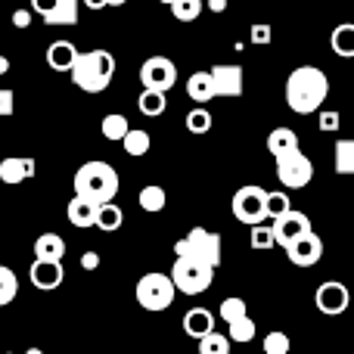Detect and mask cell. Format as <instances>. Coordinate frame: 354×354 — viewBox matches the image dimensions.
<instances>
[{
	"mask_svg": "<svg viewBox=\"0 0 354 354\" xmlns=\"http://www.w3.org/2000/svg\"><path fill=\"white\" fill-rule=\"evenodd\" d=\"M326 93H330V78L317 66H299L286 78V106L295 115H314V112H320Z\"/></svg>",
	"mask_w": 354,
	"mask_h": 354,
	"instance_id": "6da1fadb",
	"label": "cell"
},
{
	"mask_svg": "<svg viewBox=\"0 0 354 354\" xmlns=\"http://www.w3.org/2000/svg\"><path fill=\"white\" fill-rule=\"evenodd\" d=\"M75 196L87 199L93 205H109L118 193V171L109 162H84V165L75 171Z\"/></svg>",
	"mask_w": 354,
	"mask_h": 354,
	"instance_id": "7a4b0ae2",
	"label": "cell"
},
{
	"mask_svg": "<svg viewBox=\"0 0 354 354\" xmlns=\"http://www.w3.org/2000/svg\"><path fill=\"white\" fill-rule=\"evenodd\" d=\"M115 75V59L109 50H87L72 68V81L87 93H103Z\"/></svg>",
	"mask_w": 354,
	"mask_h": 354,
	"instance_id": "3957f363",
	"label": "cell"
},
{
	"mask_svg": "<svg viewBox=\"0 0 354 354\" xmlns=\"http://www.w3.org/2000/svg\"><path fill=\"white\" fill-rule=\"evenodd\" d=\"M174 255L193 258V261L208 264V268H218L221 264V236L214 230H205V227H193L187 236L174 243Z\"/></svg>",
	"mask_w": 354,
	"mask_h": 354,
	"instance_id": "277c9868",
	"label": "cell"
},
{
	"mask_svg": "<svg viewBox=\"0 0 354 354\" xmlns=\"http://www.w3.org/2000/svg\"><path fill=\"white\" fill-rule=\"evenodd\" d=\"M134 295H137V305L143 311H165V308L174 305V295H177V286L168 274H143L134 286Z\"/></svg>",
	"mask_w": 354,
	"mask_h": 354,
	"instance_id": "5b68a950",
	"label": "cell"
},
{
	"mask_svg": "<svg viewBox=\"0 0 354 354\" xmlns=\"http://www.w3.org/2000/svg\"><path fill=\"white\" fill-rule=\"evenodd\" d=\"M230 208L239 224H249V227L264 224V218H268V189L258 187V183H245V187H239L233 193Z\"/></svg>",
	"mask_w": 354,
	"mask_h": 354,
	"instance_id": "8992f818",
	"label": "cell"
},
{
	"mask_svg": "<svg viewBox=\"0 0 354 354\" xmlns=\"http://www.w3.org/2000/svg\"><path fill=\"white\" fill-rule=\"evenodd\" d=\"M171 280H174L177 292H183V295H199V292H205V289L212 286L214 268L193 261V258H174Z\"/></svg>",
	"mask_w": 354,
	"mask_h": 354,
	"instance_id": "52a82bcc",
	"label": "cell"
},
{
	"mask_svg": "<svg viewBox=\"0 0 354 354\" xmlns=\"http://www.w3.org/2000/svg\"><path fill=\"white\" fill-rule=\"evenodd\" d=\"M277 177L286 189H301L314 180V162L301 153V147L289 149V153L277 156Z\"/></svg>",
	"mask_w": 354,
	"mask_h": 354,
	"instance_id": "ba28073f",
	"label": "cell"
},
{
	"mask_svg": "<svg viewBox=\"0 0 354 354\" xmlns=\"http://www.w3.org/2000/svg\"><path fill=\"white\" fill-rule=\"evenodd\" d=\"M177 81V66L168 56H149L140 66V84L143 91H156V93H168Z\"/></svg>",
	"mask_w": 354,
	"mask_h": 354,
	"instance_id": "9c48e42d",
	"label": "cell"
},
{
	"mask_svg": "<svg viewBox=\"0 0 354 354\" xmlns=\"http://www.w3.org/2000/svg\"><path fill=\"white\" fill-rule=\"evenodd\" d=\"M314 305H317V311L326 314V317H339V314H345L351 305V289L339 280H326V283H320L317 292H314Z\"/></svg>",
	"mask_w": 354,
	"mask_h": 354,
	"instance_id": "30bf717a",
	"label": "cell"
},
{
	"mask_svg": "<svg viewBox=\"0 0 354 354\" xmlns=\"http://www.w3.org/2000/svg\"><path fill=\"white\" fill-rule=\"evenodd\" d=\"M274 239H277V245H283V249H289V245H295L301 236H308V233H314V227H311V218H308L305 212H286L283 218H277L274 224Z\"/></svg>",
	"mask_w": 354,
	"mask_h": 354,
	"instance_id": "8fae6325",
	"label": "cell"
},
{
	"mask_svg": "<svg viewBox=\"0 0 354 354\" xmlns=\"http://www.w3.org/2000/svg\"><path fill=\"white\" fill-rule=\"evenodd\" d=\"M286 255L295 268H314V264L324 258V239H320L317 233H308V236H301L295 245H289Z\"/></svg>",
	"mask_w": 354,
	"mask_h": 354,
	"instance_id": "7c38bea8",
	"label": "cell"
},
{
	"mask_svg": "<svg viewBox=\"0 0 354 354\" xmlns=\"http://www.w3.org/2000/svg\"><path fill=\"white\" fill-rule=\"evenodd\" d=\"M212 81H214V93L218 97H243V68L239 66H214L212 68Z\"/></svg>",
	"mask_w": 354,
	"mask_h": 354,
	"instance_id": "4fadbf2b",
	"label": "cell"
},
{
	"mask_svg": "<svg viewBox=\"0 0 354 354\" xmlns=\"http://www.w3.org/2000/svg\"><path fill=\"white\" fill-rule=\"evenodd\" d=\"M28 280L35 289H41V292H53V289L62 286V280H66V270H62V264H44V261H35L28 270Z\"/></svg>",
	"mask_w": 354,
	"mask_h": 354,
	"instance_id": "5bb4252c",
	"label": "cell"
},
{
	"mask_svg": "<svg viewBox=\"0 0 354 354\" xmlns=\"http://www.w3.org/2000/svg\"><path fill=\"white\" fill-rule=\"evenodd\" d=\"M183 333H187L189 339H196V342H202L205 336L214 333V314L208 311V308H189V311L183 314Z\"/></svg>",
	"mask_w": 354,
	"mask_h": 354,
	"instance_id": "9a60e30c",
	"label": "cell"
},
{
	"mask_svg": "<svg viewBox=\"0 0 354 354\" xmlns=\"http://www.w3.org/2000/svg\"><path fill=\"white\" fill-rule=\"evenodd\" d=\"M62 258H66V239L59 233H41L35 239V261L62 264Z\"/></svg>",
	"mask_w": 354,
	"mask_h": 354,
	"instance_id": "2e32d148",
	"label": "cell"
},
{
	"mask_svg": "<svg viewBox=\"0 0 354 354\" xmlns=\"http://www.w3.org/2000/svg\"><path fill=\"white\" fill-rule=\"evenodd\" d=\"M78 47L72 41H53L47 47V66L53 72H72L75 62H78Z\"/></svg>",
	"mask_w": 354,
	"mask_h": 354,
	"instance_id": "e0dca14e",
	"label": "cell"
},
{
	"mask_svg": "<svg viewBox=\"0 0 354 354\" xmlns=\"http://www.w3.org/2000/svg\"><path fill=\"white\" fill-rule=\"evenodd\" d=\"M35 177V159H22V156H6L0 162V180L16 187L22 180H31Z\"/></svg>",
	"mask_w": 354,
	"mask_h": 354,
	"instance_id": "ac0fdd59",
	"label": "cell"
},
{
	"mask_svg": "<svg viewBox=\"0 0 354 354\" xmlns=\"http://www.w3.org/2000/svg\"><path fill=\"white\" fill-rule=\"evenodd\" d=\"M66 214H68V221H72V227H81V230H87V227H97L100 205H93V202L78 199V196H75V199L66 205Z\"/></svg>",
	"mask_w": 354,
	"mask_h": 354,
	"instance_id": "d6986e66",
	"label": "cell"
},
{
	"mask_svg": "<svg viewBox=\"0 0 354 354\" xmlns=\"http://www.w3.org/2000/svg\"><path fill=\"white\" fill-rule=\"evenodd\" d=\"M187 97L193 100L196 106H205L208 100L218 97V93H214L212 72H196V75H189V81H187Z\"/></svg>",
	"mask_w": 354,
	"mask_h": 354,
	"instance_id": "ffe728a7",
	"label": "cell"
},
{
	"mask_svg": "<svg viewBox=\"0 0 354 354\" xmlns=\"http://www.w3.org/2000/svg\"><path fill=\"white\" fill-rule=\"evenodd\" d=\"M330 47H333V53L342 56V59H354V22H342L333 28Z\"/></svg>",
	"mask_w": 354,
	"mask_h": 354,
	"instance_id": "44dd1931",
	"label": "cell"
},
{
	"mask_svg": "<svg viewBox=\"0 0 354 354\" xmlns=\"http://www.w3.org/2000/svg\"><path fill=\"white\" fill-rule=\"evenodd\" d=\"M268 149L274 159L283 153H289V149H299V134H295L292 128H274L268 134Z\"/></svg>",
	"mask_w": 354,
	"mask_h": 354,
	"instance_id": "7402d4cb",
	"label": "cell"
},
{
	"mask_svg": "<svg viewBox=\"0 0 354 354\" xmlns=\"http://www.w3.org/2000/svg\"><path fill=\"white\" fill-rule=\"evenodd\" d=\"M333 165H336V174L354 177V140L336 143V149H333Z\"/></svg>",
	"mask_w": 354,
	"mask_h": 354,
	"instance_id": "603a6c76",
	"label": "cell"
},
{
	"mask_svg": "<svg viewBox=\"0 0 354 354\" xmlns=\"http://www.w3.org/2000/svg\"><path fill=\"white\" fill-rule=\"evenodd\" d=\"M78 10H81V0H59L56 10L50 16H44L47 25H75L78 22Z\"/></svg>",
	"mask_w": 354,
	"mask_h": 354,
	"instance_id": "cb8c5ba5",
	"label": "cell"
},
{
	"mask_svg": "<svg viewBox=\"0 0 354 354\" xmlns=\"http://www.w3.org/2000/svg\"><path fill=\"white\" fill-rule=\"evenodd\" d=\"M128 134H131V124H128V118H124V115L112 112V115H106V118H103V137H106V140L122 143Z\"/></svg>",
	"mask_w": 354,
	"mask_h": 354,
	"instance_id": "d4e9b609",
	"label": "cell"
},
{
	"mask_svg": "<svg viewBox=\"0 0 354 354\" xmlns=\"http://www.w3.org/2000/svg\"><path fill=\"white\" fill-rule=\"evenodd\" d=\"M165 106H168L165 93H156V91H143L140 100H137V109H140L147 118L162 115V112H165Z\"/></svg>",
	"mask_w": 354,
	"mask_h": 354,
	"instance_id": "484cf974",
	"label": "cell"
},
{
	"mask_svg": "<svg viewBox=\"0 0 354 354\" xmlns=\"http://www.w3.org/2000/svg\"><path fill=\"white\" fill-rule=\"evenodd\" d=\"M124 221V212L115 205V202H109V205H100V214H97V227L106 233H115L118 227H122Z\"/></svg>",
	"mask_w": 354,
	"mask_h": 354,
	"instance_id": "4316f807",
	"label": "cell"
},
{
	"mask_svg": "<svg viewBox=\"0 0 354 354\" xmlns=\"http://www.w3.org/2000/svg\"><path fill=\"white\" fill-rule=\"evenodd\" d=\"M165 202H168V196H165V189H162L159 183H149V187L140 189V208L143 212H162Z\"/></svg>",
	"mask_w": 354,
	"mask_h": 354,
	"instance_id": "83f0119b",
	"label": "cell"
},
{
	"mask_svg": "<svg viewBox=\"0 0 354 354\" xmlns=\"http://www.w3.org/2000/svg\"><path fill=\"white\" fill-rule=\"evenodd\" d=\"M122 147H124V153H128V156L140 159V156L149 153V134H147V131H140V128H131V134L122 140Z\"/></svg>",
	"mask_w": 354,
	"mask_h": 354,
	"instance_id": "f1b7e54d",
	"label": "cell"
},
{
	"mask_svg": "<svg viewBox=\"0 0 354 354\" xmlns=\"http://www.w3.org/2000/svg\"><path fill=\"white\" fill-rule=\"evenodd\" d=\"M16 292H19V280H16V274H12L6 264H0V308H6L12 299H16Z\"/></svg>",
	"mask_w": 354,
	"mask_h": 354,
	"instance_id": "f546056e",
	"label": "cell"
},
{
	"mask_svg": "<svg viewBox=\"0 0 354 354\" xmlns=\"http://www.w3.org/2000/svg\"><path fill=\"white\" fill-rule=\"evenodd\" d=\"M187 131L189 134H208V131H212V112H208L205 106H196L187 115Z\"/></svg>",
	"mask_w": 354,
	"mask_h": 354,
	"instance_id": "4dcf8cb0",
	"label": "cell"
},
{
	"mask_svg": "<svg viewBox=\"0 0 354 354\" xmlns=\"http://www.w3.org/2000/svg\"><path fill=\"white\" fill-rule=\"evenodd\" d=\"M243 317H249V311H245V301L243 299H224L221 301V320H224L227 326L230 324H236V320H243Z\"/></svg>",
	"mask_w": 354,
	"mask_h": 354,
	"instance_id": "1f68e13d",
	"label": "cell"
},
{
	"mask_svg": "<svg viewBox=\"0 0 354 354\" xmlns=\"http://www.w3.org/2000/svg\"><path fill=\"white\" fill-rule=\"evenodd\" d=\"M249 245H252V249H258V252L274 249V245H277V239H274V227H270V224H258V227H252Z\"/></svg>",
	"mask_w": 354,
	"mask_h": 354,
	"instance_id": "d6a6232c",
	"label": "cell"
},
{
	"mask_svg": "<svg viewBox=\"0 0 354 354\" xmlns=\"http://www.w3.org/2000/svg\"><path fill=\"white\" fill-rule=\"evenodd\" d=\"M227 330H230V333H227V339H230V342H252V339H255V320H252V317H243V320H236V324H230V326H227Z\"/></svg>",
	"mask_w": 354,
	"mask_h": 354,
	"instance_id": "836d02e7",
	"label": "cell"
},
{
	"mask_svg": "<svg viewBox=\"0 0 354 354\" xmlns=\"http://www.w3.org/2000/svg\"><path fill=\"white\" fill-rule=\"evenodd\" d=\"M286 212H292V202H289V193H268V218L277 221Z\"/></svg>",
	"mask_w": 354,
	"mask_h": 354,
	"instance_id": "e575fe53",
	"label": "cell"
},
{
	"mask_svg": "<svg viewBox=\"0 0 354 354\" xmlns=\"http://www.w3.org/2000/svg\"><path fill=\"white\" fill-rule=\"evenodd\" d=\"M199 354H230V339L221 336V333H212L199 342Z\"/></svg>",
	"mask_w": 354,
	"mask_h": 354,
	"instance_id": "d590c367",
	"label": "cell"
},
{
	"mask_svg": "<svg viewBox=\"0 0 354 354\" xmlns=\"http://www.w3.org/2000/svg\"><path fill=\"white\" fill-rule=\"evenodd\" d=\"M171 10H174V19H180V22H196L202 12V0H177Z\"/></svg>",
	"mask_w": 354,
	"mask_h": 354,
	"instance_id": "8d00e7d4",
	"label": "cell"
},
{
	"mask_svg": "<svg viewBox=\"0 0 354 354\" xmlns=\"http://www.w3.org/2000/svg\"><path fill=\"white\" fill-rule=\"evenodd\" d=\"M289 348H292V342H289L286 333L274 330L264 336V354H289Z\"/></svg>",
	"mask_w": 354,
	"mask_h": 354,
	"instance_id": "74e56055",
	"label": "cell"
},
{
	"mask_svg": "<svg viewBox=\"0 0 354 354\" xmlns=\"http://www.w3.org/2000/svg\"><path fill=\"white\" fill-rule=\"evenodd\" d=\"M252 44H270V37H274V31H270V25H252Z\"/></svg>",
	"mask_w": 354,
	"mask_h": 354,
	"instance_id": "f35d334b",
	"label": "cell"
},
{
	"mask_svg": "<svg viewBox=\"0 0 354 354\" xmlns=\"http://www.w3.org/2000/svg\"><path fill=\"white\" fill-rule=\"evenodd\" d=\"M320 131L324 134H330V131H339V112H320Z\"/></svg>",
	"mask_w": 354,
	"mask_h": 354,
	"instance_id": "ab89813d",
	"label": "cell"
},
{
	"mask_svg": "<svg viewBox=\"0 0 354 354\" xmlns=\"http://www.w3.org/2000/svg\"><path fill=\"white\" fill-rule=\"evenodd\" d=\"M12 109H16V100H12V91H0V118L12 115Z\"/></svg>",
	"mask_w": 354,
	"mask_h": 354,
	"instance_id": "60d3db41",
	"label": "cell"
},
{
	"mask_svg": "<svg viewBox=\"0 0 354 354\" xmlns=\"http://www.w3.org/2000/svg\"><path fill=\"white\" fill-rule=\"evenodd\" d=\"M56 3H59V0H31V10L44 19V16H50V12L56 10Z\"/></svg>",
	"mask_w": 354,
	"mask_h": 354,
	"instance_id": "b9f144b4",
	"label": "cell"
},
{
	"mask_svg": "<svg viewBox=\"0 0 354 354\" xmlns=\"http://www.w3.org/2000/svg\"><path fill=\"white\" fill-rule=\"evenodd\" d=\"M12 25H16V28H28L31 25V10H16L12 12Z\"/></svg>",
	"mask_w": 354,
	"mask_h": 354,
	"instance_id": "7bdbcfd3",
	"label": "cell"
},
{
	"mask_svg": "<svg viewBox=\"0 0 354 354\" xmlns=\"http://www.w3.org/2000/svg\"><path fill=\"white\" fill-rule=\"evenodd\" d=\"M81 268H84V270H97L100 268V255H97V252H84V255H81Z\"/></svg>",
	"mask_w": 354,
	"mask_h": 354,
	"instance_id": "ee69618b",
	"label": "cell"
},
{
	"mask_svg": "<svg viewBox=\"0 0 354 354\" xmlns=\"http://www.w3.org/2000/svg\"><path fill=\"white\" fill-rule=\"evenodd\" d=\"M208 10H212V12H224L227 10V0H208Z\"/></svg>",
	"mask_w": 354,
	"mask_h": 354,
	"instance_id": "f6af8a7d",
	"label": "cell"
},
{
	"mask_svg": "<svg viewBox=\"0 0 354 354\" xmlns=\"http://www.w3.org/2000/svg\"><path fill=\"white\" fill-rule=\"evenodd\" d=\"M84 6L97 12V10H103V6H106V0H84Z\"/></svg>",
	"mask_w": 354,
	"mask_h": 354,
	"instance_id": "bcb514c9",
	"label": "cell"
},
{
	"mask_svg": "<svg viewBox=\"0 0 354 354\" xmlns=\"http://www.w3.org/2000/svg\"><path fill=\"white\" fill-rule=\"evenodd\" d=\"M10 72V59H6V56H0V75H6Z\"/></svg>",
	"mask_w": 354,
	"mask_h": 354,
	"instance_id": "7dc6e473",
	"label": "cell"
},
{
	"mask_svg": "<svg viewBox=\"0 0 354 354\" xmlns=\"http://www.w3.org/2000/svg\"><path fill=\"white\" fill-rule=\"evenodd\" d=\"M128 0H106V6H124Z\"/></svg>",
	"mask_w": 354,
	"mask_h": 354,
	"instance_id": "c3c4849f",
	"label": "cell"
},
{
	"mask_svg": "<svg viewBox=\"0 0 354 354\" xmlns=\"http://www.w3.org/2000/svg\"><path fill=\"white\" fill-rule=\"evenodd\" d=\"M25 354H47V351H41V348H28Z\"/></svg>",
	"mask_w": 354,
	"mask_h": 354,
	"instance_id": "681fc988",
	"label": "cell"
},
{
	"mask_svg": "<svg viewBox=\"0 0 354 354\" xmlns=\"http://www.w3.org/2000/svg\"><path fill=\"white\" fill-rule=\"evenodd\" d=\"M159 3H168V6H174V3H177V0H159Z\"/></svg>",
	"mask_w": 354,
	"mask_h": 354,
	"instance_id": "f907efd6",
	"label": "cell"
},
{
	"mask_svg": "<svg viewBox=\"0 0 354 354\" xmlns=\"http://www.w3.org/2000/svg\"><path fill=\"white\" fill-rule=\"evenodd\" d=\"M286 3H301V0H286Z\"/></svg>",
	"mask_w": 354,
	"mask_h": 354,
	"instance_id": "816d5d0a",
	"label": "cell"
},
{
	"mask_svg": "<svg viewBox=\"0 0 354 354\" xmlns=\"http://www.w3.org/2000/svg\"><path fill=\"white\" fill-rule=\"evenodd\" d=\"M261 354H264V351H261Z\"/></svg>",
	"mask_w": 354,
	"mask_h": 354,
	"instance_id": "f5cc1de1",
	"label": "cell"
}]
</instances>
